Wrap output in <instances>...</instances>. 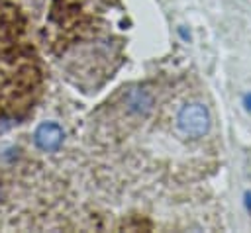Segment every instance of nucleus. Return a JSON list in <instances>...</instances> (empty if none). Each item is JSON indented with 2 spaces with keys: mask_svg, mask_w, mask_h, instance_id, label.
<instances>
[{
  "mask_svg": "<svg viewBox=\"0 0 251 233\" xmlns=\"http://www.w3.org/2000/svg\"><path fill=\"white\" fill-rule=\"evenodd\" d=\"M243 108H245L247 114H251V92H247V94L243 96Z\"/></svg>",
  "mask_w": 251,
  "mask_h": 233,
  "instance_id": "obj_4",
  "label": "nucleus"
},
{
  "mask_svg": "<svg viewBox=\"0 0 251 233\" xmlns=\"http://www.w3.org/2000/svg\"><path fill=\"white\" fill-rule=\"evenodd\" d=\"M210 123H212L210 112L200 102L184 104L178 110V114H176V127H178V131L182 135L190 137V139L204 137L210 131Z\"/></svg>",
  "mask_w": 251,
  "mask_h": 233,
  "instance_id": "obj_1",
  "label": "nucleus"
},
{
  "mask_svg": "<svg viewBox=\"0 0 251 233\" xmlns=\"http://www.w3.org/2000/svg\"><path fill=\"white\" fill-rule=\"evenodd\" d=\"M63 139H65V131L57 121H43L37 125L33 133L35 147L45 153H55L63 145Z\"/></svg>",
  "mask_w": 251,
  "mask_h": 233,
  "instance_id": "obj_2",
  "label": "nucleus"
},
{
  "mask_svg": "<svg viewBox=\"0 0 251 233\" xmlns=\"http://www.w3.org/2000/svg\"><path fill=\"white\" fill-rule=\"evenodd\" d=\"M126 106L135 116H147L153 110V96L147 90H131L126 96Z\"/></svg>",
  "mask_w": 251,
  "mask_h": 233,
  "instance_id": "obj_3",
  "label": "nucleus"
}]
</instances>
